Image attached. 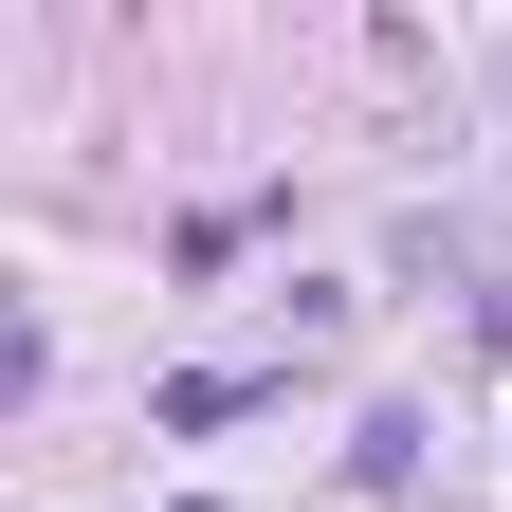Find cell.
Listing matches in <instances>:
<instances>
[]
</instances>
